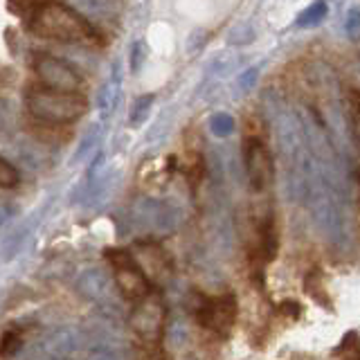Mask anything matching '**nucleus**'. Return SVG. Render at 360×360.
<instances>
[{"label": "nucleus", "mask_w": 360, "mask_h": 360, "mask_svg": "<svg viewBox=\"0 0 360 360\" xmlns=\"http://www.w3.org/2000/svg\"><path fill=\"white\" fill-rule=\"evenodd\" d=\"M30 27L45 39L63 41V43H93L97 41V32L90 22L63 5L61 0H43L32 9Z\"/></svg>", "instance_id": "f257e3e1"}, {"label": "nucleus", "mask_w": 360, "mask_h": 360, "mask_svg": "<svg viewBox=\"0 0 360 360\" xmlns=\"http://www.w3.org/2000/svg\"><path fill=\"white\" fill-rule=\"evenodd\" d=\"M25 106L32 117L45 124H72L84 117L88 99L84 93H63V90L32 86L25 93Z\"/></svg>", "instance_id": "f03ea898"}, {"label": "nucleus", "mask_w": 360, "mask_h": 360, "mask_svg": "<svg viewBox=\"0 0 360 360\" xmlns=\"http://www.w3.org/2000/svg\"><path fill=\"white\" fill-rule=\"evenodd\" d=\"M239 318V302L232 290L219 295H198L194 304V320L200 329H205L219 338H228Z\"/></svg>", "instance_id": "7ed1b4c3"}, {"label": "nucleus", "mask_w": 360, "mask_h": 360, "mask_svg": "<svg viewBox=\"0 0 360 360\" xmlns=\"http://www.w3.org/2000/svg\"><path fill=\"white\" fill-rule=\"evenodd\" d=\"M104 257L110 266L115 286L122 292L124 300L135 304V302L144 300L146 295H151V292L155 290V286L149 281V277L144 275V270L133 259L131 250H124V248H108V250L104 252Z\"/></svg>", "instance_id": "20e7f679"}, {"label": "nucleus", "mask_w": 360, "mask_h": 360, "mask_svg": "<svg viewBox=\"0 0 360 360\" xmlns=\"http://www.w3.org/2000/svg\"><path fill=\"white\" fill-rule=\"evenodd\" d=\"M243 165L255 191H264L266 187H270L275 178V160L266 144V138L257 131H250L243 140Z\"/></svg>", "instance_id": "39448f33"}, {"label": "nucleus", "mask_w": 360, "mask_h": 360, "mask_svg": "<svg viewBox=\"0 0 360 360\" xmlns=\"http://www.w3.org/2000/svg\"><path fill=\"white\" fill-rule=\"evenodd\" d=\"M165 320H167V309L160 295H158V290H153L151 295H146L144 300L133 304L131 329L144 345L155 347L160 342L162 331H165Z\"/></svg>", "instance_id": "423d86ee"}, {"label": "nucleus", "mask_w": 360, "mask_h": 360, "mask_svg": "<svg viewBox=\"0 0 360 360\" xmlns=\"http://www.w3.org/2000/svg\"><path fill=\"white\" fill-rule=\"evenodd\" d=\"M34 72L39 77V86L50 90H63V93H82L84 77L79 75L70 63L56 59L52 54L39 52L32 61Z\"/></svg>", "instance_id": "0eeeda50"}, {"label": "nucleus", "mask_w": 360, "mask_h": 360, "mask_svg": "<svg viewBox=\"0 0 360 360\" xmlns=\"http://www.w3.org/2000/svg\"><path fill=\"white\" fill-rule=\"evenodd\" d=\"M129 250L153 286L162 284V281L169 279V275L174 273V259L165 250L162 243H158L153 239H142V241H135Z\"/></svg>", "instance_id": "6e6552de"}, {"label": "nucleus", "mask_w": 360, "mask_h": 360, "mask_svg": "<svg viewBox=\"0 0 360 360\" xmlns=\"http://www.w3.org/2000/svg\"><path fill=\"white\" fill-rule=\"evenodd\" d=\"M279 250V232H277V223L273 214H266V217L259 219L252 241L248 245V257H250V264L257 273H262L264 266L270 264L277 257Z\"/></svg>", "instance_id": "1a4fd4ad"}, {"label": "nucleus", "mask_w": 360, "mask_h": 360, "mask_svg": "<svg viewBox=\"0 0 360 360\" xmlns=\"http://www.w3.org/2000/svg\"><path fill=\"white\" fill-rule=\"evenodd\" d=\"M304 290H307V295L313 300V302H318L320 307L324 309H333V304H331V297H329V288H326V281H324V275H322V270H311V273H307V279H304Z\"/></svg>", "instance_id": "9d476101"}, {"label": "nucleus", "mask_w": 360, "mask_h": 360, "mask_svg": "<svg viewBox=\"0 0 360 360\" xmlns=\"http://www.w3.org/2000/svg\"><path fill=\"white\" fill-rule=\"evenodd\" d=\"M335 360H360V335L356 331H349L340 345L335 347L333 352Z\"/></svg>", "instance_id": "9b49d317"}, {"label": "nucleus", "mask_w": 360, "mask_h": 360, "mask_svg": "<svg viewBox=\"0 0 360 360\" xmlns=\"http://www.w3.org/2000/svg\"><path fill=\"white\" fill-rule=\"evenodd\" d=\"M22 342H25V335H22V331L18 329V326H9V329L3 333V338H0V356H3V358L14 356L22 347Z\"/></svg>", "instance_id": "f8f14e48"}, {"label": "nucleus", "mask_w": 360, "mask_h": 360, "mask_svg": "<svg viewBox=\"0 0 360 360\" xmlns=\"http://www.w3.org/2000/svg\"><path fill=\"white\" fill-rule=\"evenodd\" d=\"M20 183L18 169L11 165L5 158H0V189H14Z\"/></svg>", "instance_id": "ddd939ff"}, {"label": "nucleus", "mask_w": 360, "mask_h": 360, "mask_svg": "<svg viewBox=\"0 0 360 360\" xmlns=\"http://www.w3.org/2000/svg\"><path fill=\"white\" fill-rule=\"evenodd\" d=\"M324 16H326V5L322 3V0H318V3L311 5L307 11H302V14H300V20H297V25H302V27L315 25V22H320Z\"/></svg>", "instance_id": "4468645a"}, {"label": "nucleus", "mask_w": 360, "mask_h": 360, "mask_svg": "<svg viewBox=\"0 0 360 360\" xmlns=\"http://www.w3.org/2000/svg\"><path fill=\"white\" fill-rule=\"evenodd\" d=\"M358 183H360V165H358Z\"/></svg>", "instance_id": "2eb2a0df"}]
</instances>
